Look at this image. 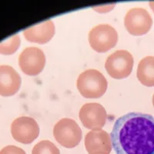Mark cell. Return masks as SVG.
<instances>
[{
    "label": "cell",
    "instance_id": "obj_1",
    "mask_svg": "<svg viewBox=\"0 0 154 154\" xmlns=\"http://www.w3.org/2000/svg\"><path fill=\"white\" fill-rule=\"evenodd\" d=\"M110 137L116 154H154V118L128 112L116 120Z\"/></svg>",
    "mask_w": 154,
    "mask_h": 154
},
{
    "label": "cell",
    "instance_id": "obj_2",
    "mask_svg": "<svg viewBox=\"0 0 154 154\" xmlns=\"http://www.w3.org/2000/svg\"><path fill=\"white\" fill-rule=\"evenodd\" d=\"M76 86L83 97L97 99L105 94L108 82L105 76L100 71L90 69L79 74L77 79Z\"/></svg>",
    "mask_w": 154,
    "mask_h": 154
},
{
    "label": "cell",
    "instance_id": "obj_3",
    "mask_svg": "<svg viewBox=\"0 0 154 154\" xmlns=\"http://www.w3.org/2000/svg\"><path fill=\"white\" fill-rule=\"evenodd\" d=\"M82 130L75 120L63 118L53 128V136L59 143L66 148H73L82 140Z\"/></svg>",
    "mask_w": 154,
    "mask_h": 154
},
{
    "label": "cell",
    "instance_id": "obj_4",
    "mask_svg": "<svg viewBox=\"0 0 154 154\" xmlns=\"http://www.w3.org/2000/svg\"><path fill=\"white\" fill-rule=\"evenodd\" d=\"M134 60L131 53L124 49L117 50L108 56L105 68L108 74L116 79L126 78L133 71Z\"/></svg>",
    "mask_w": 154,
    "mask_h": 154
},
{
    "label": "cell",
    "instance_id": "obj_5",
    "mask_svg": "<svg viewBox=\"0 0 154 154\" xmlns=\"http://www.w3.org/2000/svg\"><path fill=\"white\" fill-rule=\"evenodd\" d=\"M117 41V31L110 25H97L89 31V44L97 53H106L110 50L116 45Z\"/></svg>",
    "mask_w": 154,
    "mask_h": 154
},
{
    "label": "cell",
    "instance_id": "obj_6",
    "mask_svg": "<svg viewBox=\"0 0 154 154\" xmlns=\"http://www.w3.org/2000/svg\"><path fill=\"white\" fill-rule=\"evenodd\" d=\"M124 25L128 32L131 35L136 36L145 35L152 26V16L143 8H133L126 12Z\"/></svg>",
    "mask_w": 154,
    "mask_h": 154
},
{
    "label": "cell",
    "instance_id": "obj_7",
    "mask_svg": "<svg viewBox=\"0 0 154 154\" xmlns=\"http://www.w3.org/2000/svg\"><path fill=\"white\" fill-rule=\"evenodd\" d=\"M11 133L15 140L23 144H30L39 135V126L36 121L29 116H21L11 124Z\"/></svg>",
    "mask_w": 154,
    "mask_h": 154
},
{
    "label": "cell",
    "instance_id": "obj_8",
    "mask_svg": "<svg viewBox=\"0 0 154 154\" xmlns=\"http://www.w3.org/2000/svg\"><path fill=\"white\" fill-rule=\"evenodd\" d=\"M46 65V56L37 47H27L19 56V66L25 74L31 76L38 75Z\"/></svg>",
    "mask_w": 154,
    "mask_h": 154
},
{
    "label": "cell",
    "instance_id": "obj_9",
    "mask_svg": "<svg viewBox=\"0 0 154 154\" xmlns=\"http://www.w3.org/2000/svg\"><path fill=\"white\" fill-rule=\"evenodd\" d=\"M79 116L85 127L92 130H100L105 126L107 113L101 104L89 103L81 107Z\"/></svg>",
    "mask_w": 154,
    "mask_h": 154
},
{
    "label": "cell",
    "instance_id": "obj_10",
    "mask_svg": "<svg viewBox=\"0 0 154 154\" xmlns=\"http://www.w3.org/2000/svg\"><path fill=\"white\" fill-rule=\"evenodd\" d=\"M85 146L89 154H109L112 146L110 135L103 130H92L85 137Z\"/></svg>",
    "mask_w": 154,
    "mask_h": 154
},
{
    "label": "cell",
    "instance_id": "obj_11",
    "mask_svg": "<svg viewBox=\"0 0 154 154\" xmlns=\"http://www.w3.org/2000/svg\"><path fill=\"white\" fill-rule=\"evenodd\" d=\"M20 86L21 77L16 69L10 66H0V96H13Z\"/></svg>",
    "mask_w": 154,
    "mask_h": 154
},
{
    "label": "cell",
    "instance_id": "obj_12",
    "mask_svg": "<svg viewBox=\"0 0 154 154\" xmlns=\"http://www.w3.org/2000/svg\"><path fill=\"white\" fill-rule=\"evenodd\" d=\"M55 30L54 23L52 20H46L24 29L23 35L29 42L45 44L53 38L56 32Z\"/></svg>",
    "mask_w": 154,
    "mask_h": 154
},
{
    "label": "cell",
    "instance_id": "obj_13",
    "mask_svg": "<svg viewBox=\"0 0 154 154\" xmlns=\"http://www.w3.org/2000/svg\"><path fill=\"white\" fill-rule=\"evenodd\" d=\"M137 76L143 86H154V56L144 57L139 63Z\"/></svg>",
    "mask_w": 154,
    "mask_h": 154
},
{
    "label": "cell",
    "instance_id": "obj_14",
    "mask_svg": "<svg viewBox=\"0 0 154 154\" xmlns=\"http://www.w3.org/2000/svg\"><path fill=\"white\" fill-rule=\"evenodd\" d=\"M20 37L18 34L13 35L0 42V54L12 55L15 53L20 46Z\"/></svg>",
    "mask_w": 154,
    "mask_h": 154
},
{
    "label": "cell",
    "instance_id": "obj_15",
    "mask_svg": "<svg viewBox=\"0 0 154 154\" xmlns=\"http://www.w3.org/2000/svg\"><path fill=\"white\" fill-rule=\"evenodd\" d=\"M32 154H60V152L53 143L49 140H42L34 146Z\"/></svg>",
    "mask_w": 154,
    "mask_h": 154
},
{
    "label": "cell",
    "instance_id": "obj_16",
    "mask_svg": "<svg viewBox=\"0 0 154 154\" xmlns=\"http://www.w3.org/2000/svg\"><path fill=\"white\" fill-rule=\"evenodd\" d=\"M0 154H26L23 149L16 146H6L0 150Z\"/></svg>",
    "mask_w": 154,
    "mask_h": 154
},
{
    "label": "cell",
    "instance_id": "obj_17",
    "mask_svg": "<svg viewBox=\"0 0 154 154\" xmlns=\"http://www.w3.org/2000/svg\"><path fill=\"white\" fill-rule=\"evenodd\" d=\"M149 6H150L151 9H152L154 12V2H149Z\"/></svg>",
    "mask_w": 154,
    "mask_h": 154
},
{
    "label": "cell",
    "instance_id": "obj_18",
    "mask_svg": "<svg viewBox=\"0 0 154 154\" xmlns=\"http://www.w3.org/2000/svg\"><path fill=\"white\" fill-rule=\"evenodd\" d=\"M152 105H153V106H154V94H153V96H152Z\"/></svg>",
    "mask_w": 154,
    "mask_h": 154
}]
</instances>
